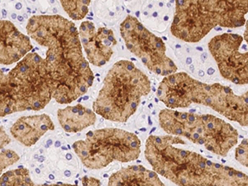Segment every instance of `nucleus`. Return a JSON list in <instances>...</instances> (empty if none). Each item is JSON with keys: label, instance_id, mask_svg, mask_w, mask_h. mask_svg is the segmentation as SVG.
I'll list each match as a JSON object with an SVG mask.
<instances>
[{"label": "nucleus", "instance_id": "obj_1", "mask_svg": "<svg viewBox=\"0 0 248 186\" xmlns=\"http://www.w3.org/2000/svg\"><path fill=\"white\" fill-rule=\"evenodd\" d=\"M26 29L31 39L46 48L44 60L52 84V99L69 105L85 95L94 77L75 23L60 15H36L29 20Z\"/></svg>", "mask_w": 248, "mask_h": 186}, {"label": "nucleus", "instance_id": "obj_2", "mask_svg": "<svg viewBox=\"0 0 248 186\" xmlns=\"http://www.w3.org/2000/svg\"><path fill=\"white\" fill-rule=\"evenodd\" d=\"M177 136H150L145 156L158 175L177 186H248V175L175 147Z\"/></svg>", "mask_w": 248, "mask_h": 186}, {"label": "nucleus", "instance_id": "obj_3", "mask_svg": "<svg viewBox=\"0 0 248 186\" xmlns=\"http://www.w3.org/2000/svg\"><path fill=\"white\" fill-rule=\"evenodd\" d=\"M52 99V84L45 60L28 53L5 73L0 69V118L24 111H39Z\"/></svg>", "mask_w": 248, "mask_h": 186}, {"label": "nucleus", "instance_id": "obj_4", "mask_svg": "<svg viewBox=\"0 0 248 186\" xmlns=\"http://www.w3.org/2000/svg\"><path fill=\"white\" fill-rule=\"evenodd\" d=\"M151 92V81L133 62H117L105 77L93 103L94 113L109 121L124 123L136 113L143 97Z\"/></svg>", "mask_w": 248, "mask_h": 186}, {"label": "nucleus", "instance_id": "obj_5", "mask_svg": "<svg viewBox=\"0 0 248 186\" xmlns=\"http://www.w3.org/2000/svg\"><path fill=\"white\" fill-rule=\"evenodd\" d=\"M159 124L168 134L185 138L223 157L238 141L237 129L212 114L178 112L167 108L159 113Z\"/></svg>", "mask_w": 248, "mask_h": 186}, {"label": "nucleus", "instance_id": "obj_6", "mask_svg": "<svg viewBox=\"0 0 248 186\" xmlns=\"http://www.w3.org/2000/svg\"><path fill=\"white\" fill-rule=\"evenodd\" d=\"M74 151L89 169L99 170L113 161L130 162L141 154V141L134 133L113 127L90 131L73 144Z\"/></svg>", "mask_w": 248, "mask_h": 186}, {"label": "nucleus", "instance_id": "obj_7", "mask_svg": "<svg viewBox=\"0 0 248 186\" xmlns=\"http://www.w3.org/2000/svg\"><path fill=\"white\" fill-rule=\"evenodd\" d=\"M120 32L127 49L152 72L165 77L177 71V66L167 57L163 41L146 29L138 18L128 15L120 25Z\"/></svg>", "mask_w": 248, "mask_h": 186}, {"label": "nucleus", "instance_id": "obj_8", "mask_svg": "<svg viewBox=\"0 0 248 186\" xmlns=\"http://www.w3.org/2000/svg\"><path fill=\"white\" fill-rule=\"evenodd\" d=\"M243 37L238 34L217 35L209 42V49L220 74L236 85H248V53L241 52Z\"/></svg>", "mask_w": 248, "mask_h": 186}, {"label": "nucleus", "instance_id": "obj_9", "mask_svg": "<svg viewBox=\"0 0 248 186\" xmlns=\"http://www.w3.org/2000/svg\"><path fill=\"white\" fill-rule=\"evenodd\" d=\"M215 27L206 9V0H175L170 31L176 38L186 43H198Z\"/></svg>", "mask_w": 248, "mask_h": 186}, {"label": "nucleus", "instance_id": "obj_10", "mask_svg": "<svg viewBox=\"0 0 248 186\" xmlns=\"http://www.w3.org/2000/svg\"><path fill=\"white\" fill-rule=\"evenodd\" d=\"M201 105L211 108L229 120L238 123L243 127H248V92L237 95L228 86L220 84L209 85Z\"/></svg>", "mask_w": 248, "mask_h": 186}, {"label": "nucleus", "instance_id": "obj_11", "mask_svg": "<svg viewBox=\"0 0 248 186\" xmlns=\"http://www.w3.org/2000/svg\"><path fill=\"white\" fill-rule=\"evenodd\" d=\"M79 39L89 63L102 67L109 62L117 41L113 31L104 27L96 28L91 21H84L79 30Z\"/></svg>", "mask_w": 248, "mask_h": 186}, {"label": "nucleus", "instance_id": "obj_12", "mask_svg": "<svg viewBox=\"0 0 248 186\" xmlns=\"http://www.w3.org/2000/svg\"><path fill=\"white\" fill-rule=\"evenodd\" d=\"M197 81L185 72L170 74L160 83L156 96L160 101L171 109L189 108L194 104Z\"/></svg>", "mask_w": 248, "mask_h": 186}, {"label": "nucleus", "instance_id": "obj_13", "mask_svg": "<svg viewBox=\"0 0 248 186\" xmlns=\"http://www.w3.org/2000/svg\"><path fill=\"white\" fill-rule=\"evenodd\" d=\"M31 41L8 20H0V65L17 63L32 50Z\"/></svg>", "mask_w": 248, "mask_h": 186}, {"label": "nucleus", "instance_id": "obj_14", "mask_svg": "<svg viewBox=\"0 0 248 186\" xmlns=\"http://www.w3.org/2000/svg\"><path fill=\"white\" fill-rule=\"evenodd\" d=\"M206 9L216 27L237 29L247 22L248 0H206Z\"/></svg>", "mask_w": 248, "mask_h": 186}, {"label": "nucleus", "instance_id": "obj_15", "mask_svg": "<svg viewBox=\"0 0 248 186\" xmlns=\"http://www.w3.org/2000/svg\"><path fill=\"white\" fill-rule=\"evenodd\" d=\"M54 129L55 125L50 116L43 113L21 117L12 126L10 133L19 143L30 147L37 143L48 131Z\"/></svg>", "mask_w": 248, "mask_h": 186}, {"label": "nucleus", "instance_id": "obj_16", "mask_svg": "<svg viewBox=\"0 0 248 186\" xmlns=\"http://www.w3.org/2000/svg\"><path fill=\"white\" fill-rule=\"evenodd\" d=\"M108 186H163L158 174L143 166H129L111 175Z\"/></svg>", "mask_w": 248, "mask_h": 186}, {"label": "nucleus", "instance_id": "obj_17", "mask_svg": "<svg viewBox=\"0 0 248 186\" xmlns=\"http://www.w3.org/2000/svg\"><path fill=\"white\" fill-rule=\"evenodd\" d=\"M57 118L63 130L69 133L81 132L93 126L97 119L93 110L82 105L61 108L57 112Z\"/></svg>", "mask_w": 248, "mask_h": 186}, {"label": "nucleus", "instance_id": "obj_18", "mask_svg": "<svg viewBox=\"0 0 248 186\" xmlns=\"http://www.w3.org/2000/svg\"><path fill=\"white\" fill-rule=\"evenodd\" d=\"M0 186H35L30 172L25 168L12 170L0 175Z\"/></svg>", "mask_w": 248, "mask_h": 186}, {"label": "nucleus", "instance_id": "obj_19", "mask_svg": "<svg viewBox=\"0 0 248 186\" xmlns=\"http://www.w3.org/2000/svg\"><path fill=\"white\" fill-rule=\"evenodd\" d=\"M91 0H60L63 9L72 20L79 21L85 18L89 13Z\"/></svg>", "mask_w": 248, "mask_h": 186}, {"label": "nucleus", "instance_id": "obj_20", "mask_svg": "<svg viewBox=\"0 0 248 186\" xmlns=\"http://www.w3.org/2000/svg\"><path fill=\"white\" fill-rule=\"evenodd\" d=\"M20 156L13 150L3 149L0 152V175L8 167L19 161Z\"/></svg>", "mask_w": 248, "mask_h": 186}, {"label": "nucleus", "instance_id": "obj_21", "mask_svg": "<svg viewBox=\"0 0 248 186\" xmlns=\"http://www.w3.org/2000/svg\"><path fill=\"white\" fill-rule=\"evenodd\" d=\"M236 160L243 167H248V139H243L239 146L236 149Z\"/></svg>", "mask_w": 248, "mask_h": 186}, {"label": "nucleus", "instance_id": "obj_22", "mask_svg": "<svg viewBox=\"0 0 248 186\" xmlns=\"http://www.w3.org/2000/svg\"><path fill=\"white\" fill-rule=\"evenodd\" d=\"M11 142V139L6 133L5 129L3 126H0V152L4 148V147L9 145Z\"/></svg>", "mask_w": 248, "mask_h": 186}, {"label": "nucleus", "instance_id": "obj_23", "mask_svg": "<svg viewBox=\"0 0 248 186\" xmlns=\"http://www.w3.org/2000/svg\"><path fill=\"white\" fill-rule=\"evenodd\" d=\"M84 186H99L100 181L96 180L95 178L84 177L81 180Z\"/></svg>", "mask_w": 248, "mask_h": 186}]
</instances>
